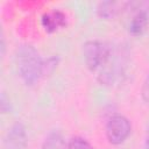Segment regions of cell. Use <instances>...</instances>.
<instances>
[{
    "instance_id": "obj_6",
    "label": "cell",
    "mask_w": 149,
    "mask_h": 149,
    "mask_svg": "<svg viewBox=\"0 0 149 149\" xmlns=\"http://www.w3.org/2000/svg\"><path fill=\"white\" fill-rule=\"evenodd\" d=\"M148 23V12L147 8H141L132 19L129 23V31L133 35H140L143 33Z\"/></svg>"
},
{
    "instance_id": "obj_9",
    "label": "cell",
    "mask_w": 149,
    "mask_h": 149,
    "mask_svg": "<svg viewBox=\"0 0 149 149\" xmlns=\"http://www.w3.org/2000/svg\"><path fill=\"white\" fill-rule=\"evenodd\" d=\"M66 149H92V147L85 139L76 136L68 142Z\"/></svg>"
},
{
    "instance_id": "obj_4",
    "label": "cell",
    "mask_w": 149,
    "mask_h": 149,
    "mask_svg": "<svg viewBox=\"0 0 149 149\" xmlns=\"http://www.w3.org/2000/svg\"><path fill=\"white\" fill-rule=\"evenodd\" d=\"M27 146V133L26 128L22 123L16 122L8 129L5 140L3 148L5 149H26Z\"/></svg>"
},
{
    "instance_id": "obj_8",
    "label": "cell",
    "mask_w": 149,
    "mask_h": 149,
    "mask_svg": "<svg viewBox=\"0 0 149 149\" xmlns=\"http://www.w3.org/2000/svg\"><path fill=\"white\" fill-rule=\"evenodd\" d=\"M120 6L122 7V3L120 2H114V1H105L101 2L98 7V13L101 17L105 19H109L113 17L119 10H120Z\"/></svg>"
},
{
    "instance_id": "obj_3",
    "label": "cell",
    "mask_w": 149,
    "mask_h": 149,
    "mask_svg": "<svg viewBox=\"0 0 149 149\" xmlns=\"http://www.w3.org/2000/svg\"><path fill=\"white\" fill-rule=\"evenodd\" d=\"M130 133V123L123 115L116 114L109 118L106 123V135L111 143L119 144L123 142Z\"/></svg>"
},
{
    "instance_id": "obj_7",
    "label": "cell",
    "mask_w": 149,
    "mask_h": 149,
    "mask_svg": "<svg viewBox=\"0 0 149 149\" xmlns=\"http://www.w3.org/2000/svg\"><path fill=\"white\" fill-rule=\"evenodd\" d=\"M41 149H65V142L59 132H51L44 140Z\"/></svg>"
},
{
    "instance_id": "obj_1",
    "label": "cell",
    "mask_w": 149,
    "mask_h": 149,
    "mask_svg": "<svg viewBox=\"0 0 149 149\" xmlns=\"http://www.w3.org/2000/svg\"><path fill=\"white\" fill-rule=\"evenodd\" d=\"M16 65L20 77L27 85L35 84L44 73V62L38 51L30 44H23L17 49Z\"/></svg>"
},
{
    "instance_id": "obj_11",
    "label": "cell",
    "mask_w": 149,
    "mask_h": 149,
    "mask_svg": "<svg viewBox=\"0 0 149 149\" xmlns=\"http://www.w3.org/2000/svg\"><path fill=\"white\" fill-rule=\"evenodd\" d=\"M144 149H149V126L146 133V139H144Z\"/></svg>"
},
{
    "instance_id": "obj_5",
    "label": "cell",
    "mask_w": 149,
    "mask_h": 149,
    "mask_svg": "<svg viewBox=\"0 0 149 149\" xmlns=\"http://www.w3.org/2000/svg\"><path fill=\"white\" fill-rule=\"evenodd\" d=\"M65 23H66V17L59 10L45 13L42 16V24H43L44 29L49 33H52L61 27H64Z\"/></svg>"
},
{
    "instance_id": "obj_10",
    "label": "cell",
    "mask_w": 149,
    "mask_h": 149,
    "mask_svg": "<svg viewBox=\"0 0 149 149\" xmlns=\"http://www.w3.org/2000/svg\"><path fill=\"white\" fill-rule=\"evenodd\" d=\"M141 95H142V99L149 104V73L147 74L144 81H143V85H142V90H141Z\"/></svg>"
},
{
    "instance_id": "obj_2",
    "label": "cell",
    "mask_w": 149,
    "mask_h": 149,
    "mask_svg": "<svg viewBox=\"0 0 149 149\" xmlns=\"http://www.w3.org/2000/svg\"><path fill=\"white\" fill-rule=\"evenodd\" d=\"M112 49L100 41H87L83 45V55L87 68L91 71L100 70L107 61Z\"/></svg>"
}]
</instances>
